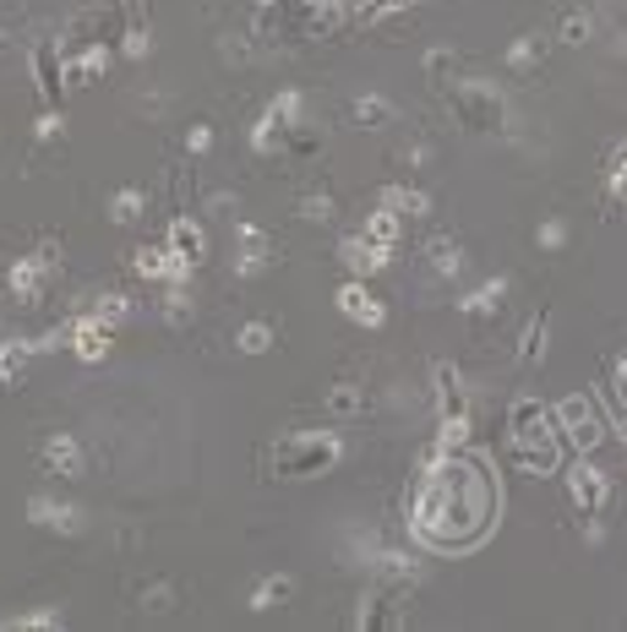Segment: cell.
<instances>
[{"instance_id":"6da1fadb","label":"cell","mask_w":627,"mask_h":632,"mask_svg":"<svg viewBox=\"0 0 627 632\" xmlns=\"http://www.w3.org/2000/svg\"><path fill=\"white\" fill-rule=\"evenodd\" d=\"M496 479L470 453H432L410 490V529L432 551H470L496 518Z\"/></svg>"},{"instance_id":"7a4b0ae2","label":"cell","mask_w":627,"mask_h":632,"mask_svg":"<svg viewBox=\"0 0 627 632\" xmlns=\"http://www.w3.org/2000/svg\"><path fill=\"white\" fill-rule=\"evenodd\" d=\"M344 27L338 0H257L251 5V38L268 49H301L316 38H333Z\"/></svg>"},{"instance_id":"3957f363","label":"cell","mask_w":627,"mask_h":632,"mask_svg":"<svg viewBox=\"0 0 627 632\" xmlns=\"http://www.w3.org/2000/svg\"><path fill=\"white\" fill-rule=\"evenodd\" d=\"M454 110V121L474 132V137H507L513 132V115H507V99L491 88V82H470V77H454L437 88Z\"/></svg>"},{"instance_id":"277c9868","label":"cell","mask_w":627,"mask_h":632,"mask_svg":"<svg viewBox=\"0 0 627 632\" xmlns=\"http://www.w3.org/2000/svg\"><path fill=\"white\" fill-rule=\"evenodd\" d=\"M338 459H344V442L333 431H290V437L273 442L268 470L279 479H316V474L333 470Z\"/></svg>"},{"instance_id":"5b68a950","label":"cell","mask_w":627,"mask_h":632,"mask_svg":"<svg viewBox=\"0 0 627 632\" xmlns=\"http://www.w3.org/2000/svg\"><path fill=\"white\" fill-rule=\"evenodd\" d=\"M306 126V93H279L262 115H257V126H251V148L262 158H284L290 154V137Z\"/></svg>"},{"instance_id":"8992f818","label":"cell","mask_w":627,"mask_h":632,"mask_svg":"<svg viewBox=\"0 0 627 632\" xmlns=\"http://www.w3.org/2000/svg\"><path fill=\"white\" fill-rule=\"evenodd\" d=\"M568 501H573L579 518H606V507H612V479H606V470H595L590 459H579V464L568 470Z\"/></svg>"},{"instance_id":"52a82bcc","label":"cell","mask_w":627,"mask_h":632,"mask_svg":"<svg viewBox=\"0 0 627 632\" xmlns=\"http://www.w3.org/2000/svg\"><path fill=\"white\" fill-rule=\"evenodd\" d=\"M33 77H38V99L44 110H60L66 104V44L60 38H38L33 44Z\"/></svg>"},{"instance_id":"ba28073f","label":"cell","mask_w":627,"mask_h":632,"mask_svg":"<svg viewBox=\"0 0 627 632\" xmlns=\"http://www.w3.org/2000/svg\"><path fill=\"white\" fill-rule=\"evenodd\" d=\"M49 284H55V268L38 262V257H22V262L5 268V290H11V301H16L22 312L44 306V301H49Z\"/></svg>"},{"instance_id":"9c48e42d","label":"cell","mask_w":627,"mask_h":632,"mask_svg":"<svg viewBox=\"0 0 627 632\" xmlns=\"http://www.w3.org/2000/svg\"><path fill=\"white\" fill-rule=\"evenodd\" d=\"M557 426L568 431V442H573L579 453H595V448L606 442V420L595 415L590 398H562V404H557Z\"/></svg>"},{"instance_id":"30bf717a","label":"cell","mask_w":627,"mask_h":632,"mask_svg":"<svg viewBox=\"0 0 627 632\" xmlns=\"http://www.w3.org/2000/svg\"><path fill=\"white\" fill-rule=\"evenodd\" d=\"M66 343H71V354H77L82 365H99V360L110 354V343H115V327H110L104 316L82 312L66 321Z\"/></svg>"},{"instance_id":"8fae6325","label":"cell","mask_w":627,"mask_h":632,"mask_svg":"<svg viewBox=\"0 0 627 632\" xmlns=\"http://www.w3.org/2000/svg\"><path fill=\"white\" fill-rule=\"evenodd\" d=\"M410 622V584H382L377 595H366V611L355 617V628H404Z\"/></svg>"},{"instance_id":"7c38bea8","label":"cell","mask_w":627,"mask_h":632,"mask_svg":"<svg viewBox=\"0 0 627 632\" xmlns=\"http://www.w3.org/2000/svg\"><path fill=\"white\" fill-rule=\"evenodd\" d=\"M273 268V240L262 224H240L235 229V279H262Z\"/></svg>"},{"instance_id":"4fadbf2b","label":"cell","mask_w":627,"mask_h":632,"mask_svg":"<svg viewBox=\"0 0 627 632\" xmlns=\"http://www.w3.org/2000/svg\"><path fill=\"white\" fill-rule=\"evenodd\" d=\"M132 273L148 279V284H186V279H191V268L169 251V240H164V246H137V251H132Z\"/></svg>"},{"instance_id":"5bb4252c","label":"cell","mask_w":627,"mask_h":632,"mask_svg":"<svg viewBox=\"0 0 627 632\" xmlns=\"http://www.w3.org/2000/svg\"><path fill=\"white\" fill-rule=\"evenodd\" d=\"M38 464H44V474H55V479H77V474L88 470V459H82V442H77L71 431H55V437H44V448H38Z\"/></svg>"},{"instance_id":"9a60e30c","label":"cell","mask_w":627,"mask_h":632,"mask_svg":"<svg viewBox=\"0 0 627 632\" xmlns=\"http://www.w3.org/2000/svg\"><path fill=\"white\" fill-rule=\"evenodd\" d=\"M338 312L349 316L355 327H382V321H388V306L371 295V279H349V284L338 290Z\"/></svg>"},{"instance_id":"2e32d148","label":"cell","mask_w":627,"mask_h":632,"mask_svg":"<svg viewBox=\"0 0 627 632\" xmlns=\"http://www.w3.org/2000/svg\"><path fill=\"white\" fill-rule=\"evenodd\" d=\"M502 312H507V279H485L480 290L459 295V316L474 321V327H491Z\"/></svg>"},{"instance_id":"e0dca14e","label":"cell","mask_w":627,"mask_h":632,"mask_svg":"<svg viewBox=\"0 0 627 632\" xmlns=\"http://www.w3.org/2000/svg\"><path fill=\"white\" fill-rule=\"evenodd\" d=\"M551 426H557V415H546L540 398H518L507 409V442H540V437H551Z\"/></svg>"},{"instance_id":"ac0fdd59","label":"cell","mask_w":627,"mask_h":632,"mask_svg":"<svg viewBox=\"0 0 627 632\" xmlns=\"http://www.w3.org/2000/svg\"><path fill=\"white\" fill-rule=\"evenodd\" d=\"M432 387H437V420H459V415H470V387H464V376H459V365H437L432 371Z\"/></svg>"},{"instance_id":"d6986e66","label":"cell","mask_w":627,"mask_h":632,"mask_svg":"<svg viewBox=\"0 0 627 632\" xmlns=\"http://www.w3.org/2000/svg\"><path fill=\"white\" fill-rule=\"evenodd\" d=\"M27 523H38L49 534H82V512L55 496H27Z\"/></svg>"},{"instance_id":"ffe728a7","label":"cell","mask_w":627,"mask_h":632,"mask_svg":"<svg viewBox=\"0 0 627 632\" xmlns=\"http://www.w3.org/2000/svg\"><path fill=\"white\" fill-rule=\"evenodd\" d=\"M169 251H175L186 268H202V257H208V229H202L191 213H175V224H169Z\"/></svg>"},{"instance_id":"44dd1931","label":"cell","mask_w":627,"mask_h":632,"mask_svg":"<svg viewBox=\"0 0 627 632\" xmlns=\"http://www.w3.org/2000/svg\"><path fill=\"white\" fill-rule=\"evenodd\" d=\"M371 409V393L360 387V382H333L327 393H322V415L327 420H360Z\"/></svg>"},{"instance_id":"7402d4cb","label":"cell","mask_w":627,"mask_h":632,"mask_svg":"<svg viewBox=\"0 0 627 632\" xmlns=\"http://www.w3.org/2000/svg\"><path fill=\"white\" fill-rule=\"evenodd\" d=\"M507 459H513L518 470H529V474H557L562 448H557V437H540V442H507Z\"/></svg>"},{"instance_id":"603a6c76","label":"cell","mask_w":627,"mask_h":632,"mask_svg":"<svg viewBox=\"0 0 627 632\" xmlns=\"http://www.w3.org/2000/svg\"><path fill=\"white\" fill-rule=\"evenodd\" d=\"M33 354H38V338H5V343H0V393L22 387Z\"/></svg>"},{"instance_id":"cb8c5ba5","label":"cell","mask_w":627,"mask_h":632,"mask_svg":"<svg viewBox=\"0 0 627 632\" xmlns=\"http://www.w3.org/2000/svg\"><path fill=\"white\" fill-rule=\"evenodd\" d=\"M338 262L349 268V279H377L382 262H388V251H377L366 235H349V240L338 246Z\"/></svg>"},{"instance_id":"d4e9b609","label":"cell","mask_w":627,"mask_h":632,"mask_svg":"<svg viewBox=\"0 0 627 632\" xmlns=\"http://www.w3.org/2000/svg\"><path fill=\"white\" fill-rule=\"evenodd\" d=\"M470 268V257H464V246L459 240H448V235H437L432 246H426V273L432 279H443V284H454L459 273Z\"/></svg>"},{"instance_id":"484cf974","label":"cell","mask_w":627,"mask_h":632,"mask_svg":"<svg viewBox=\"0 0 627 632\" xmlns=\"http://www.w3.org/2000/svg\"><path fill=\"white\" fill-rule=\"evenodd\" d=\"M104 77H110V49H77V55H66V82L71 88H93Z\"/></svg>"},{"instance_id":"4316f807","label":"cell","mask_w":627,"mask_h":632,"mask_svg":"<svg viewBox=\"0 0 627 632\" xmlns=\"http://www.w3.org/2000/svg\"><path fill=\"white\" fill-rule=\"evenodd\" d=\"M349 121L360 132H388V126H399V104H388L382 93H366V99L349 104Z\"/></svg>"},{"instance_id":"83f0119b","label":"cell","mask_w":627,"mask_h":632,"mask_svg":"<svg viewBox=\"0 0 627 632\" xmlns=\"http://www.w3.org/2000/svg\"><path fill=\"white\" fill-rule=\"evenodd\" d=\"M371 573H377L382 584H415V578H421V562H415L410 551L382 545V551H371Z\"/></svg>"},{"instance_id":"f1b7e54d","label":"cell","mask_w":627,"mask_h":632,"mask_svg":"<svg viewBox=\"0 0 627 632\" xmlns=\"http://www.w3.org/2000/svg\"><path fill=\"white\" fill-rule=\"evenodd\" d=\"M546 338H551V321H546V312L540 316H529L524 321V332H518V343H513V365H540L546 360Z\"/></svg>"},{"instance_id":"f546056e","label":"cell","mask_w":627,"mask_h":632,"mask_svg":"<svg viewBox=\"0 0 627 632\" xmlns=\"http://www.w3.org/2000/svg\"><path fill=\"white\" fill-rule=\"evenodd\" d=\"M360 235H366L377 251H393V246H399V235H404V213H393V207L382 202V207L366 218V229H360Z\"/></svg>"},{"instance_id":"4dcf8cb0","label":"cell","mask_w":627,"mask_h":632,"mask_svg":"<svg viewBox=\"0 0 627 632\" xmlns=\"http://www.w3.org/2000/svg\"><path fill=\"white\" fill-rule=\"evenodd\" d=\"M295 600V578L290 573H273V578H262L257 589H251V611H279V606H290Z\"/></svg>"},{"instance_id":"1f68e13d","label":"cell","mask_w":627,"mask_h":632,"mask_svg":"<svg viewBox=\"0 0 627 632\" xmlns=\"http://www.w3.org/2000/svg\"><path fill=\"white\" fill-rule=\"evenodd\" d=\"M540 55H546V33H524V38L507 49V71H513V77H529V71L540 66Z\"/></svg>"},{"instance_id":"d6a6232c","label":"cell","mask_w":627,"mask_h":632,"mask_svg":"<svg viewBox=\"0 0 627 632\" xmlns=\"http://www.w3.org/2000/svg\"><path fill=\"white\" fill-rule=\"evenodd\" d=\"M143 207H148V191H143V185H121V191L110 196V224H137Z\"/></svg>"},{"instance_id":"836d02e7","label":"cell","mask_w":627,"mask_h":632,"mask_svg":"<svg viewBox=\"0 0 627 632\" xmlns=\"http://www.w3.org/2000/svg\"><path fill=\"white\" fill-rule=\"evenodd\" d=\"M382 202H388L393 213H404V218H410V213H415V218L432 213V196H426L421 185H393V191H382Z\"/></svg>"},{"instance_id":"e575fe53","label":"cell","mask_w":627,"mask_h":632,"mask_svg":"<svg viewBox=\"0 0 627 632\" xmlns=\"http://www.w3.org/2000/svg\"><path fill=\"white\" fill-rule=\"evenodd\" d=\"M191 312H197V306H191V290H186V284H164L158 316H164L169 327H186V321H191Z\"/></svg>"},{"instance_id":"d590c367","label":"cell","mask_w":627,"mask_h":632,"mask_svg":"<svg viewBox=\"0 0 627 632\" xmlns=\"http://www.w3.org/2000/svg\"><path fill=\"white\" fill-rule=\"evenodd\" d=\"M470 415H459V420H443L437 426V448L432 453H470Z\"/></svg>"},{"instance_id":"8d00e7d4","label":"cell","mask_w":627,"mask_h":632,"mask_svg":"<svg viewBox=\"0 0 627 632\" xmlns=\"http://www.w3.org/2000/svg\"><path fill=\"white\" fill-rule=\"evenodd\" d=\"M426 77H432V82L443 88V82H454V77H464V60H459L454 49H432V55H426Z\"/></svg>"},{"instance_id":"74e56055","label":"cell","mask_w":627,"mask_h":632,"mask_svg":"<svg viewBox=\"0 0 627 632\" xmlns=\"http://www.w3.org/2000/svg\"><path fill=\"white\" fill-rule=\"evenodd\" d=\"M93 316H104L110 327H121L126 316H132V295H121V290H110V295H93V306H88Z\"/></svg>"},{"instance_id":"f35d334b","label":"cell","mask_w":627,"mask_h":632,"mask_svg":"<svg viewBox=\"0 0 627 632\" xmlns=\"http://www.w3.org/2000/svg\"><path fill=\"white\" fill-rule=\"evenodd\" d=\"M235 343H240V354H268V349H273V327H268V321H246V327L235 332Z\"/></svg>"},{"instance_id":"ab89813d","label":"cell","mask_w":627,"mask_h":632,"mask_svg":"<svg viewBox=\"0 0 627 632\" xmlns=\"http://www.w3.org/2000/svg\"><path fill=\"white\" fill-rule=\"evenodd\" d=\"M295 213H301L306 224H333V213H338V207H333V196H327V191H306V196L295 202Z\"/></svg>"},{"instance_id":"60d3db41","label":"cell","mask_w":627,"mask_h":632,"mask_svg":"<svg viewBox=\"0 0 627 632\" xmlns=\"http://www.w3.org/2000/svg\"><path fill=\"white\" fill-rule=\"evenodd\" d=\"M0 628L5 632H49V628H60V611H22V617H5Z\"/></svg>"},{"instance_id":"b9f144b4","label":"cell","mask_w":627,"mask_h":632,"mask_svg":"<svg viewBox=\"0 0 627 632\" xmlns=\"http://www.w3.org/2000/svg\"><path fill=\"white\" fill-rule=\"evenodd\" d=\"M137 606L154 611V617H164V611H175V589H169L164 578H158V584H143V589H137Z\"/></svg>"},{"instance_id":"7bdbcfd3","label":"cell","mask_w":627,"mask_h":632,"mask_svg":"<svg viewBox=\"0 0 627 632\" xmlns=\"http://www.w3.org/2000/svg\"><path fill=\"white\" fill-rule=\"evenodd\" d=\"M590 33H595V22H590L584 11H568V16H562V27H557V38H562V44H573V49H579V44H590Z\"/></svg>"},{"instance_id":"ee69618b","label":"cell","mask_w":627,"mask_h":632,"mask_svg":"<svg viewBox=\"0 0 627 632\" xmlns=\"http://www.w3.org/2000/svg\"><path fill=\"white\" fill-rule=\"evenodd\" d=\"M399 11H415V0H360V22H382V16H399Z\"/></svg>"},{"instance_id":"f6af8a7d","label":"cell","mask_w":627,"mask_h":632,"mask_svg":"<svg viewBox=\"0 0 627 632\" xmlns=\"http://www.w3.org/2000/svg\"><path fill=\"white\" fill-rule=\"evenodd\" d=\"M535 246H540V251H562V246H568V224H562V218H546V224L535 229Z\"/></svg>"},{"instance_id":"bcb514c9","label":"cell","mask_w":627,"mask_h":632,"mask_svg":"<svg viewBox=\"0 0 627 632\" xmlns=\"http://www.w3.org/2000/svg\"><path fill=\"white\" fill-rule=\"evenodd\" d=\"M33 137H38V143H60V137H66V115H60V110H44L38 126H33Z\"/></svg>"},{"instance_id":"7dc6e473","label":"cell","mask_w":627,"mask_h":632,"mask_svg":"<svg viewBox=\"0 0 627 632\" xmlns=\"http://www.w3.org/2000/svg\"><path fill=\"white\" fill-rule=\"evenodd\" d=\"M186 154H213V126L208 121H197V126H186Z\"/></svg>"},{"instance_id":"c3c4849f","label":"cell","mask_w":627,"mask_h":632,"mask_svg":"<svg viewBox=\"0 0 627 632\" xmlns=\"http://www.w3.org/2000/svg\"><path fill=\"white\" fill-rule=\"evenodd\" d=\"M612 398H617V404L627 409V354L617 360V365H612Z\"/></svg>"},{"instance_id":"681fc988","label":"cell","mask_w":627,"mask_h":632,"mask_svg":"<svg viewBox=\"0 0 627 632\" xmlns=\"http://www.w3.org/2000/svg\"><path fill=\"white\" fill-rule=\"evenodd\" d=\"M426 158H432V143H410V148L399 154V163H415V169H421Z\"/></svg>"},{"instance_id":"f907efd6","label":"cell","mask_w":627,"mask_h":632,"mask_svg":"<svg viewBox=\"0 0 627 632\" xmlns=\"http://www.w3.org/2000/svg\"><path fill=\"white\" fill-rule=\"evenodd\" d=\"M612 169H627V143L617 148V154H612Z\"/></svg>"},{"instance_id":"816d5d0a","label":"cell","mask_w":627,"mask_h":632,"mask_svg":"<svg viewBox=\"0 0 627 632\" xmlns=\"http://www.w3.org/2000/svg\"><path fill=\"white\" fill-rule=\"evenodd\" d=\"M5 49H11V44H5V33H0V55H5Z\"/></svg>"}]
</instances>
